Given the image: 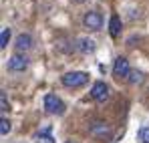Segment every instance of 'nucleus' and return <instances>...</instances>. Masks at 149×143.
Instances as JSON below:
<instances>
[{
  "instance_id": "obj_9",
  "label": "nucleus",
  "mask_w": 149,
  "mask_h": 143,
  "mask_svg": "<svg viewBox=\"0 0 149 143\" xmlns=\"http://www.w3.org/2000/svg\"><path fill=\"white\" fill-rule=\"evenodd\" d=\"M109 32H111L113 38H117V36L121 34V18H119L117 14H113L111 20H109Z\"/></svg>"
},
{
  "instance_id": "obj_10",
  "label": "nucleus",
  "mask_w": 149,
  "mask_h": 143,
  "mask_svg": "<svg viewBox=\"0 0 149 143\" xmlns=\"http://www.w3.org/2000/svg\"><path fill=\"white\" fill-rule=\"evenodd\" d=\"M77 48H79L81 52H93V50H95V43H93L91 38H81Z\"/></svg>"
},
{
  "instance_id": "obj_15",
  "label": "nucleus",
  "mask_w": 149,
  "mask_h": 143,
  "mask_svg": "<svg viewBox=\"0 0 149 143\" xmlns=\"http://www.w3.org/2000/svg\"><path fill=\"white\" fill-rule=\"evenodd\" d=\"M38 143H54V139L49 135V129H47L45 133H40V135H38Z\"/></svg>"
},
{
  "instance_id": "obj_4",
  "label": "nucleus",
  "mask_w": 149,
  "mask_h": 143,
  "mask_svg": "<svg viewBox=\"0 0 149 143\" xmlns=\"http://www.w3.org/2000/svg\"><path fill=\"white\" fill-rule=\"evenodd\" d=\"M26 67H28V59L22 52H16L8 59V71L10 73H22L26 71Z\"/></svg>"
},
{
  "instance_id": "obj_12",
  "label": "nucleus",
  "mask_w": 149,
  "mask_h": 143,
  "mask_svg": "<svg viewBox=\"0 0 149 143\" xmlns=\"http://www.w3.org/2000/svg\"><path fill=\"white\" fill-rule=\"evenodd\" d=\"M8 40H10V28H2V34H0V48L8 47Z\"/></svg>"
},
{
  "instance_id": "obj_11",
  "label": "nucleus",
  "mask_w": 149,
  "mask_h": 143,
  "mask_svg": "<svg viewBox=\"0 0 149 143\" xmlns=\"http://www.w3.org/2000/svg\"><path fill=\"white\" fill-rule=\"evenodd\" d=\"M127 81H129L131 85L141 83V81H143V73H141V71H131V73H129V77H127Z\"/></svg>"
},
{
  "instance_id": "obj_18",
  "label": "nucleus",
  "mask_w": 149,
  "mask_h": 143,
  "mask_svg": "<svg viewBox=\"0 0 149 143\" xmlns=\"http://www.w3.org/2000/svg\"><path fill=\"white\" fill-rule=\"evenodd\" d=\"M67 143H74V141H67Z\"/></svg>"
},
{
  "instance_id": "obj_3",
  "label": "nucleus",
  "mask_w": 149,
  "mask_h": 143,
  "mask_svg": "<svg viewBox=\"0 0 149 143\" xmlns=\"http://www.w3.org/2000/svg\"><path fill=\"white\" fill-rule=\"evenodd\" d=\"M83 26L87 30H91V32H97V30H101V26H103V16H101L99 12L91 10V12H87L83 16Z\"/></svg>"
},
{
  "instance_id": "obj_7",
  "label": "nucleus",
  "mask_w": 149,
  "mask_h": 143,
  "mask_svg": "<svg viewBox=\"0 0 149 143\" xmlns=\"http://www.w3.org/2000/svg\"><path fill=\"white\" fill-rule=\"evenodd\" d=\"M91 135L97 137V139H105V137L111 135V127H109L105 121H95V123L91 125Z\"/></svg>"
},
{
  "instance_id": "obj_1",
  "label": "nucleus",
  "mask_w": 149,
  "mask_h": 143,
  "mask_svg": "<svg viewBox=\"0 0 149 143\" xmlns=\"http://www.w3.org/2000/svg\"><path fill=\"white\" fill-rule=\"evenodd\" d=\"M87 81H89V75L85 71H71L61 77V83L65 87H69V89H79V87L87 85Z\"/></svg>"
},
{
  "instance_id": "obj_6",
  "label": "nucleus",
  "mask_w": 149,
  "mask_h": 143,
  "mask_svg": "<svg viewBox=\"0 0 149 143\" xmlns=\"http://www.w3.org/2000/svg\"><path fill=\"white\" fill-rule=\"evenodd\" d=\"M91 99L93 101H99V103H105L109 99V87L103 83V81H97L93 87H91Z\"/></svg>"
},
{
  "instance_id": "obj_5",
  "label": "nucleus",
  "mask_w": 149,
  "mask_h": 143,
  "mask_svg": "<svg viewBox=\"0 0 149 143\" xmlns=\"http://www.w3.org/2000/svg\"><path fill=\"white\" fill-rule=\"evenodd\" d=\"M129 73H131L129 61H127L125 57H117V59H115V65H113V77L121 81L125 77H129Z\"/></svg>"
},
{
  "instance_id": "obj_13",
  "label": "nucleus",
  "mask_w": 149,
  "mask_h": 143,
  "mask_svg": "<svg viewBox=\"0 0 149 143\" xmlns=\"http://www.w3.org/2000/svg\"><path fill=\"white\" fill-rule=\"evenodd\" d=\"M10 129H12V127H10V121L6 119V117H2V119H0V133H2V135H8Z\"/></svg>"
},
{
  "instance_id": "obj_14",
  "label": "nucleus",
  "mask_w": 149,
  "mask_h": 143,
  "mask_svg": "<svg viewBox=\"0 0 149 143\" xmlns=\"http://www.w3.org/2000/svg\"><path fill=\"white\" fill-rule=\"evenodd\" d=\"M0 111H2V113L10 111V105H8V99H6V93H4V91L0 93Z\"/></svg>"
},
{
  "instance_id": "obj_16",
  "label": "nucleus",
  "mask_w": 149,
  "mask_h": 143,
  "mask_svg": "<svg viewBox=\"0 0 149 143\" xmlns=\"http://www.w3.org/2000/svg\"><path fill=\"white\" fill-rule=\"evenodd\" d=\"M139 137H141L143 143H149V127H143V129L139 131Z\"/></svg>"
},
{
  "instance_id": "obj_17",
  "label": "nucleus",
  "mask_w": 149,
  "mask_h": 143,
  "mask_svg": "<svg viewBox=\"0 0 149 143\" xmlns=\"http://www.w3.org/2000/svg\"><path fill=\"white\" fill-rule=\"evenodd\" d=\"M73 2H77V4H81V2H85V0H73Z\"/></svg>"
},
{
  "instance_id": "obj_2",
  "label": "nucleus",
  "mask_w": 149,
  "mask_h": 143,
  "mask_svg": "<svg viewBox=\"0 0 149 143\" xmlns=\"http://www.w3.org/2000/svg\"><path fill=\"white\" fill-rule=\"evenodd\" d=\"M45 109L49 113H52V115H63L65 113V103L56 95L49 93V95H45Z\"/></svg>"
},
{
  "instance_id": "obj_8",
  "label": "nucleus",
  "mask_w": 149,
  "mask_h": 143,
  "mask_svg": "<svg viewBox=\"0 0 149 143\" xmlns=\"http://www.w3.org/2000/svg\"><path fill=\"white\" fill-rule=\"evenodd\" d=\"M14 47L18 52H22V50H28V48L32 47V36L28 34V32H22V34H18L16 36V43H14Z\"/></svg>"
}]
</instances>
